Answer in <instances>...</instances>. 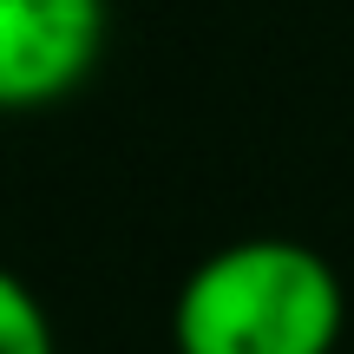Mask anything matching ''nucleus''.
Wrapping results in <instances>:
<instances>
[{"mask_svg": "<svg viewBox=\"0 0 354 354\" xmlns=\"http://www.w3.org/2000/svg\"><path fill=\"white\" fill-rule=\"evenodd\" d=\"M348 322L342 276L295 236H243L210 250L171 302L177 354H335Z\"/></svg>", "mask_w": 354, "mask_h": 354, "instance_id": "1", "label": "nucleus"}, {"mask_svg": "<svg viewBox=\"0 0 354 354\" xmlns=\"http://www.w3.org/2000/svg\"><path fill=\"white\" fill-rule=\"evenodd\" d=\"M105 0H0V112L53 105L99 66Z\"/></svg>", "mask_w": 354, "mask_h": 354, "instance_id": "2", "label": "nucleus"}, {"mask_svg": "<svg viewBox=\"0 0 354 354\" xmlns=\"http://www.w3.org/2000/svg\"><path fill=\"white\" fill-rule=\"evenodd\" d=\"M0 354H59L53 348L46 302H39L13 269H0Z\"/></svg>", "mask_w": 354, "mask_h": 354, "instance_id": "3", "label": "nucleus"}]
</instances>
